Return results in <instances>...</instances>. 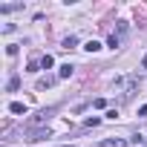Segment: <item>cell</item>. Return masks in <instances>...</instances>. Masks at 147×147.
Returning a JSON list of instances; mask_svg holds the SVG:
<instances>
[{"label": "cell", "instance_id": "cell-1", "mask_svg": "<svg viewBox=\"0 0 147 147\" xmlns=\"http://www.w3.org/2000/svg\"><path fill=\"white\" fill-rule=\"evenodd\" d=\"M52 115H55V107H43V110H40V113H38V115H35L29 124H32V127H38V124H46Z\"/></svg>", "mask_w": 147, "mask_h": 147}, {"label": "cell", "instance_id": "cell-2", "mask_svg": "<svg viewBox=\"0 0 147 147\" xmlns=\"http://www.w3.org/2000/svg\"><path fill=\"white\" fill-rule=\"evenodd\" d=\"M52 133H49V127H40V130H29L26 133V141H43V138H49Z\"/></svg>", "mask_w": 147, "mask_h": 147}, {"label": "cell", "instance_id": "cell-3", "mask_svg": "<svg viewBox=\"0 0 147 147\" xmlns=\"http://www.w3.org/2000/svg\"><path fill=\"white\" fill-rule=\"evenodd\" d=\"M133 141L130 138H104V141H98L95 147H130Z\"/></svg>", "mask_w": 147, "mask_h": 147}, {"label": "cell", "instance_id": "cell-4", "mask_svg": "<svg viewBox=\"0 0 147 147\" xmlns=\"http://www.w3.org/2000/svg\"><path fill=\"white\" fill-rule=\"evenodd\" d=\"M9 113H15V115H26V104H20V101H12V104H9Z\"/></svg>", "mask_w": 147, "mask_h": 147}, {"label": "cell", "instance_id": "cell-5", "mask_svg": "<svg viewBox=\"0 0 147 147\" xmlns=\"http://www.w3.org/2000/svg\"><path fill=\"white\" fill-rule=\"evenodd\" d=\"M72 72H75V66H72V63H63V66L58 69V78H69Z\"/></svg>", "mask_w": 147, "mask_h": 147}, {"label": "cell", "instance_id": "cell-6", "mask_svg": "<svg viewBox=\"0 0 147 147\" xmlns=\"http://www.w3.org/2000/svg\"><path fill=\"white\" fill-rule=\"evenodd\" d=\"M61 46H63V49H75V46H78V38H75V35H69V38L61 40Z\"/></svg>", "mask_w": 147, "mask_h": 147}, {"label": "cell", "instance_id": "cell-7", "mask_svg": "<svg viewBox=\"0 0 147 147\" xmlns=\"http://www.w3.org/2000/svg\"><path fill=\"white\" fill-rule=\"evenodd\" d=\"M15 9H23V3H3V6H0V12H15Z\"/></svg>", "mask_w": 147, "mask_h": 147}, {"label": "cell", "instance_id": "cell-8", "mask_svg": "<svg viewBox=\"0 0 147 147\" xmlns=\"http://www.w3.org/2000/svg\"><path fill=\"white\" fill-rule=\"evenodd\" d=\"M40 66H43V69H52V66H55V58H52V55H43V58H40Z\"/></svg>", "mask_w": 147, "mask_h": 147}, {"label": "cell", "instance_id": "cell-9", "mask_svg": "<svg viewBox=\"0 0 147 147\" xmlns=\"http://www.w3.org/2000/svg\"><path fill=\"white\" fill-rule=\"evenodd\" d=\"M18 87H20V78H18V75H12V78H9V84H6V90H9V92H15Z\"/></svg>", "mask_w": 147, "mask_h": 147}, {"label": "cell", "instance_id": "cell-10", "mask_svg": "<svg viewBox=\"0 0 147 147\" xmlns=\"http://www.w3.org/2000/svg\"><path fill=\"white\" fill-rule=\"evenodd\" d=\"M55 84V78H40L38 81V90H46V87H52Z\"/></svg>", "mask_w": 147, "mask_h": 147}, {"label": "cell", "instance_id": "cell-11", "mask_svg": "<svg viewBox=\"0 0 147 147\" xmlns=\"http://www.w3.org/2000/svg\"><path fill=\"white\" fill-rule=\"evenodd\" d=\"M84 49H87V52H98V49H101V43H98V40H90Z\"/></svg>", "mask_w": 147, "mask_h": 147}, {"label": "cell", "instance_id": "cell-12", "mask_svg": "<svg viewBox=\"0 0 147 147\" xmlns=\"http://www.w3.org/2000/svg\"><path fill=\"white\" fill-rule=\"evenodd\" d=\"M118 43H121V38H118V35H115V32H113V35H110V49H115V46H118Z\"/></svg>", "mask_w": 147, "mask_h": 147}, {"label": "cell", "instance_id": "cell-13", "mask_svg": "<svg viewBox=\"0 0 147 147\" xmlns=\"http://www.w3.org/2000/svg\"><path fill=\"white\" fill-rule=\"evenodd\" d=\"M6 55H12V58H15V55H18V46H15V43H9V46H6Z\"/></svg>", "mask_w": 147, "mask_h": 147}, {"label": "cell", "instance_id": "cell-14", "mask_svg": "<svg viewBox=\"0 0 147 147\" xmlns=\"http://www.w3.org/2000/svg\"><path fill=\"white\" fill-rule=\"evenodd\" d=\"M141 66H144V69H147V55H144V61H141Z\"/></svg>", "mask_w": 147, "mask_h": 147}, {"label": "cell", "instance_id": "cell-15", "mask_svg": "<svg viewBox=\"0 0 147 147\" xmlns=\"http://www.w3.org/2000/svg\"><path fill=\"white\" fill-rule=\"evenodd\" d=\"M61 147H72V144H61Z\"/></svg>", "mask_w": 147, "mask_h": 147}]
</instances>
